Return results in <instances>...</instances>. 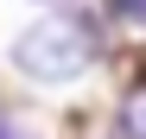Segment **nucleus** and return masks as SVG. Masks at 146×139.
Masks as SVG:
<instances>
[{
  "instance_id": "f257e3e1",
  "label": "nucleus",
  "mask_w": 146,
  "mask_h": 139,
  "mask_svg": "<svg viewBox=\"0 0 146 139\" xmlns=\"http://www.w3.org/2000/svg\"><path fill=\"white\" fill-rule=\"evenodd\" d=\"M89 63H95V32L76 13H38L13 38V70L32 76V82H70Z\"/></svg>"
},
{
  "instance_id": "7ed1b4c3",
  "label": "nucleus",
  "mask_w": 146,
  "mask_h": 139,
  "mask_svg": "<svg viewBox=\"0 0 146 139\" xmlns=\"http://www.w3.org/2000/svg\"><path fill=\"white\" fill-rule=\"evenodd\" d=\"M114 19H127V26H146V0H108Z\"/></svg>"
},
{
  "instance_id": "20e7f679",
  "label": "nucleus",
  "mask_w": 146,
  "mask_h": 139,
  "mask_svg": "<svg viewBox=\"0 0 146 139\" xmlns=\"http://www.w3.org/2000/svg\"><path fill=\"white\" fill-rule=\"evenodd\" d=\"M0 139H13V133H7V120H0Z\"/></svg>"
},
{
  "instance_id": "f03ea898",
  "label": "nucleus",
  "mask_w": 146,
  "mask_h": 139,
  "mask_svg": "<svg viewBox=\"0 0 146 139\" xmlns=\"http://www.w3.org/2000/svg\"><path fill=\"white\" fill-rule=\"evenodd\" d=\"M127 133H133V139H146V89L127 101Z\"/></svg>"
}]
</instances>
